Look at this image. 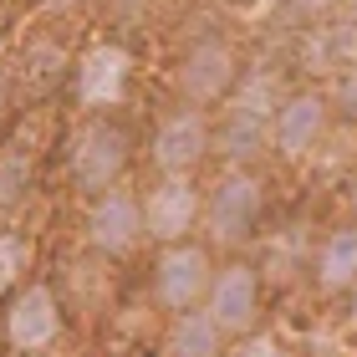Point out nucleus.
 Masks as SVG:
<instances>
[{
  "label": "nucleus",
  "instance_id": "obj_3",
  "mask_svg": "<svg viewBox=\"0 0 357 357\" xmlns=\"http://www.w3.org/2000/svg\"><path fill=\"white\" fill-rule=\"evenodd\" d=\"M128 169V133L107 118H92L72 133V178L92 194H102L118 184V174Z\"/></svg>",
  "mask_w": 357,
  "mask_h": 357
},
{
  "label": "nucleus",
  "instance_id": "obj_8",
  "mask_svg": "<svg viewBox=\"0 0 357 357\" xmlns=\"http://www.w3.org/2000/svg\"><path fill=\"white\" fill-rule=\"evenodd\" d=\"M327 123H332V107H327L321 92H291V97H281V107H275V118H271L275 153H286V158L312 153L321 143V133H327Z\"/></svg>",
  "mask_w": 357,
  "mask_h": 357
},
{
  "label": "nucleus",
  "instance_id": "obj_21",
  "mask_svg": "<svg viewBox=\"0 0 357 357\" xmlns=\"http://www.w3.org/2000/svg\"><path fill=\"white\" fill-rule=\"evenodd\" d=\"M352 220H357V184H352Z\"/></svg>",
  "mask_w": 357,
  "mask_h": 357
},
{
  "label": "nucleus",
  "instance_id": "obj_15",
  "mask_svg": "<svg viewBox=\"0 0 357 357\" xmlns=\"http://www.w3.org/2000/svg\"><path fill=\"white\" fill-rule=\"evenodd\" d=\"M317 286L321 291H347L357 286V230H332L317 250Z\"/></svg>",
  "mask_w": 357,
  "mask_h": 357
},
{
  "label": "nucleus",
  "instance_id": "obj_13",
  "mask_svg": "<svg viewBox=\"0 0 357 357\" xmlns=\"http://www.w3.org/2000/svg\"><path fill=\"white\" fill-rule=\"evenodd\" d=\"M301 56H306L312 72H347V67H357V6L342 10L337 21L317 26L312 36H306Z\"/></svg>",
  "mask_w": 357,
  "mask_h": 357
},
{
  "label": "nucleus",
  "instance_id": "obj_7",
  "mask_svg": "<svg viewBox=\"0 0 357 357\" xmlns=\"http://www.w3.org/2000/svg\"><path fill=\"white\" fill-rule=\"evenodd\" d=\"M240 77V61H235V46L220 41V36H204L194 41L184 61H178V92L189 97V102H215L235 87Z\"/></svg>",
  "mask_w": 357,
  "mask_h": 357
},
{
  "label": "nucleus",
  "instance_id": "obj_20",
  "mask_svg": "<svg viewBox=\"0 0 357 357\" xmlns=\"http://www.w3.org/2000/svg\"><path fill=\"white\" fill-rule=\"evenodd\" d=\"M245 357H291V352H286L281 342H271V337H261V342H250V347H245Z\"/></svg>",
  "mask_w": 357,
  "mask_h": 357
},
{
  "label": "nucleus",
  "instance_id": "obj_5",
  "mask_svg": "<svg viewBox=\"0 0 357 357\" xmlns=\"http://www.w3.org/2000/svg\"><path fill=\"white\" fill-rule=\"evenodd\" d=\"M209 275H215L209 255L199 245L174 240L153 266V296H158V306H169V312H194V306L204 301V291H209Z\"/></svg>",
  "mask_w": 357,
  "mask_h": 357
},
{
  "label": "nucleus",
  "instance_id": "obj_19",
  "mask_svg": "<svg viewBox=\"0 0 357 357\" xmlns=\"http://www.w3.org/2000/svg\"><path fill=\"white\" fill-rule=\"evenodd\" d=\"M281 6H291L296 15H327L337 6H347V0H281Z\"/></svg>",
  "mask_w": 357,
  "mask_h": 357
},
{
  "label": "nucleus",
  "instance_id": "obj_6",
  "mask_svg": "<svg viewBox=\"0 0 357 357\" xmlns=\"http://www.w3.org/2000/svg\"><path fill=\"white\" fill-rule=\"evenodd\" d=\"M138 204H143V235L164 240V245L184 240L194 230V220H199V194H194L189 174H164Z\"/></svg>",
  "mask_w": 357,
  "mask_h": 357
},
{
  "label": "nucleus",
  "instance_id": "obj_18",
  "mask_svg": "<svg viewBox=\"0 0 357 357\" xmlns=\"http://www.w3.org/2000/svg\"><path fill=\"white\" fill-rule=\"evenodd\" d=\"M337 102H342L347 118H357V67L342 72V82H337Z\"/></svg>",
  "mask_w": 357,
  "mask_h": 357
},
{
  "label": "nucleus",
  "instance_id": "obj_16",
  "mask_svg": "<svg viewBox=\"0 0 357 357\" xmlns=\"http://www.w3.org/2000/svg\"><path fill=\"white\" fill-rule=\"evenodd\" d=\"M31 189V153L26 149H0V215L15 209Z\"/></svg>",
  "mask_w": 357,
  "mask_h": 357
},
{
  "label": "nucleus",
  "instance_id": "obj_1",
  "mask_svg": "<svg viewBox=\"0 0 357 357\" xmlns=\"http://www.w3.org/2000/svg\"><path fill=\"white\" fill-rule=\"evenodd\" d=\"M271 107H281V87L275 77L255 72L230 92V107H225L220 128H209V149L225 153L230 164H250L271 149Z\"/></svg>",
  "mask_w": 357,
  "mask_h": 357
},
{
  "label": "nucleus",
  "instance_id": "obj_9",
  "mask_svg": "<svg viewBox=\"0 0 357 357\" xmlns=\"http://www.w3.org/2000/svg\"><path fill=\"white\" fill-rule=\"evenodd\" d=\"M209 153V118L199 107H178L153 133V164L164 174H194Z\"/></svg>",
  "mask_w": 357,
  "mask_h": 357
},
{
  "label": "nucleus",
  "instance_id": "obj_23",
  "mask_svg": "<svg viewBox=\"0 0 357 357\" xmlns=\"http://www.w3.org/2000/svg\"><path fill=\"white\" fill-rule=\"evenodd\" d=\"M266 6H281V0H266Z\"/></svg>",
  "mask_w": 357,
  "mask_h": 357
},
{
  "label": "nucleus",
  "instance_id": "obj_14",
  "mask_svg": "<svg viewBox=\"0 0 357 357\" xmlns=\"http://www.w3.org/2000/svg\"><path fill=\"white\" fill-rule=\"evenodd\" d=\"M220 347H225V332L215 327V317H209V312H199V306L174 317L169 342H164L169 357H220Z\"/></svg>",
  "mask_w": 357,
  "mask_h": 357
},
{
  "label": "nucleus",
  "instance_id": "obj_17",
  "mask_svg": "<svg viewBox=\"0 0 357 357\" xmlns=\"http://www.w3.org/2000/svg\"><path fill=\"white\" fill-rule=\"evenodd\" d=\"M26 255H31V250H26V240H21V235L0 230V291H6L15 275L26 271Z\"/></svg>",
  "mask_w": 357,
  "mask_h": 357
},
{
  "label": "nucleus",
  "instance_id": "obj_22",
  "mask_svg": "<svg viewBox=\"0 0 357 357\" xmlns=\"http://www.w3.org/2000/svg\"><path fill=\"white\" fill-rule=\"evenodd\" d=\"M118 6H123V10H133V6H138V0H118Z\"/></svg>",
  "mask_w": 357,
  "mask_h": 357
},
{
  "label": "nucleus",
  "instance_id": "obj_4",
  "mask_svg": "<svg viewBox=\"0 0 357 357\" xmlns=\"http://www.w3.org/2000/svg\"><path fill=\"white\" fill-rule=\"evenodd\" d=\"M204 312L215 317V327L225 337H240L255 327V312H261V275L245 261H230L225 271L209 275V291H204Z\"/></svg>",
  "mask_w": 357,
  "mask_h": 357
},
{
  "label": "nucleus",
  "instance_id": "obj_11",
  "mask_svg": "<svg viewBox=\"0 0 357 357\" xmlns=\"http://www.w3.org/2000/svg\"><path fill=\"white\" fill-rule=\"evenodd\" d=\"M61 332V306H56V291L52 286H26L21 296L10 301L6 312V337L15 352H36V347H52Z\"/></svg>",
  "mask_w": 357,
  "mask_h": 357
},
{
  "label": "nucleus",
  "instance_id": "obj_12",
  "mask_svg": "<svg viewBox=\"0 0 357 357\" xmlns=\"http://www.w3.org/2000/svg\"><path fill=\"white\" fill-rule=\"evenodd\" d=\"M128 72H133V56L123 52V46H92L82 56V67H77V97H82L87 107H112L128 87Z\"/></svg>",
  "mask_w": 357,
  "mask_h": 357
},
{
  "label": "nucleus",
  "instance_id": "obj_10",
  "mask_svg": "<svg viewBox=\"0 0 357 357\" xmlns=\"http://www.w3.org/2000/svg\"><path fill=\"white\" fill-rule=\"evenodd\" d=\"M87 240L102 255H128L143 240V204L123 189H102L87 209Z\"/></svg>",
  "mask_w": 357,
  "mask_h": 357
},
{
  "label": "nucleus",
  "instance_id": "obj_2",
  "mask_svg": "<svg viewBox=\"0 0 357 357\" xmlns=\"http://www.w3.org/2000/svg\"><path fill=\"white\" fill-rule=\"evenodd\" d=\"M261 209H266L261 178L245 174V169H230V174L215 184L209 204H204L209 240H215V245H245L250 230H255V220H261Z\"/></svg>",
  "mask_w": 357,
  "mask_h": 357
}]
</instances>
